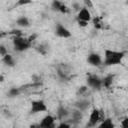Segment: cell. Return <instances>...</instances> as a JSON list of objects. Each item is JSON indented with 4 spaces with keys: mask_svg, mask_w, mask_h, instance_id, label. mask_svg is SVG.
Listing matches in <instances>:
<instances>
[{
    "mask_svg": "<svg viewBox=\"0 0 128 128\" xmlns=\"http://www.w3.org/2000/svg\"><path fill=\"white\" fill-rule=\"evenodd\" d=\"M125 55H126L125 51H116V50H112V49H105L103 64L105 66H114V65L121 64Z\"/></svg>",
    "mask_w": 128,
    "mask_h": 128,
    "instance_id": "1",
    "label": "cell"
},
{
    "mask_svg": "<svg viewBox=\"0 0 128 128\" xmlns=\"http://www.w3.org/2000/svg\"><path fill=\"white\" fill-rule=\"evenodd\" d=\"M12 42H13L14 50L17 52H24V51L28 50L29 48H31V46H32V42L28 38L23 37L22 35L14 36Z\"/></svg>",
    "mask_w": 128,
    "mask_h": 128,
    "instance_id": "2",
    "label": "cell"
},
{
    "mask_svg": "<svg viewBox=\"0 0 128 128\" xmlns=\"http://www.w3.org/2000/svg\"><path fill=\"white\" fill-rule=\"evenodd\" d=\"M48 107L45 103L44 100L42 99H37V100H32L31 101V107H30V111L29 114H38V113H43V112H47Z\"/></svg>",
    "mask_w": 128,
    "mask_h": 128,
    "instance_id": "3",
    "label": "cell"
},
{
    "mask_svg": "<svg viewBox=\"0 0 128 128\" xmlns=\"http://www.w3.org/2000/svg\"><path fill=\"white\" fill-rule=\"evenodd\" d=\"M87 85L88 87L95 89V90H101V88L103 87L102 85V79L99 78L96 75H90L87 78Z\"/></svg>",
    "mask_w": 128,
    "mask_h": 128,
    "instance_id": "4",
    "label": "cell"
},
{
    "mask_svg": "<svg viewBox=\"0 0 128 128\" xmlns=\"http://www.w3.org/2000/svg\"><path fill=\"white\" fill-rule=\"evenodd\" d=\"M101 112H102L101 110L94 108V109L91 111L90 115H89V119H88L89 124H87V125L95 126L96 124H98L99 121H102L103 119H102V113H101Z\"/></svg>",
    "mask_w": 128,
    "mask_h": 128,
    "instance_id": "5",
    "label": "cell"
},
{
    "mask_svg": "<svg viewBox=\"0 0 128 128\" xmlns=\"http://www.w3.org/2000/svg\"><path fill=\"white\" fill-rule=\"evenodd\" d=\"M55 35L60 38H70L72 36V33L61 23H57L55 26Z\"/></svg>",
    "mask_w": 128,
    "mask_h": 128,
    "instance_id": "6",
    "label": "cell"
},
{
    "mask_svg": "<svg viewBox=\"0 0 128 128\" xmlns=\"http://www.w3.org/2000/svg\"><path fill=\"white\" fill-rule=\"evenodd\" d=\"M87 62H88V64H90L92 66H96V67L100 66L103 63L101 56L98 53H96V52H91V53L88 54V56H87Z\"/></svg>",
    "mask_w": 128,
    "mask_h": 128,
    "instance_id": "7",
    "label": "cell"
},
{
    "mask_svg": "<svg viewBox=\"0 0 128 128\" xmlns=\"http://www.w3.org/2000/svg\"><path fill=\"white\" fill-rule=\"evenodd\" d=\"M39 127H43V128H53L55 127V117L50 115V114H47L45 115L41 122L39 123L38 125Z\"/></svg>",
    "mask_w": 128,
    "mask_h": 128,
    "instance_id": "8",
    "label": "cell"
},
{
    "mask_svg": "<svg viewBox=\"0 0 128 128\" xmlns=\"http://www.w3.org/2000/svg\"><path fill=\"white\" fill-rule=\"evenodd\" d=\"M76 20H83V21H86V22H90L92 20V16H91V13H90L89 9L87 7L81 8L78 11Z\"/></svg>",
    "mask_w": 128,
    "mask_h": 128,
    "instance_id": "9",
    "label": "cell"
},
{
    "mask_svg": "<svg viewBox=\"0 0 128 128\" xmlns=\"http://www.w3.org/2000/svg\"><path fill=\"white\" fill-rule=\"evenodd\" d=\"M50 8L52 11H55V12H60L63 14L67 13V7L60 0H52Z\"/></svg>",
    "mask_w": 128,
    "mask_h": 128,
    "instance_id": "10",
    "label": "cell"
},
{
    "mask_svg": "<svg viewBox=\"0 0 128 128\" xmlns=\"http://www.w3.org/2000/svg\"><path fill=\"white\" fill-rule=\"evenodd\" d=\"M69 115H70V112L68 111V109L65 106H63L62 104H60L57 107V109H56V117H57L58 120H60V121L61 120H64Z\"/></svg>",
    "mask_w": 128,
    "mask_h": 128,
    "instance_id": "11",
    "label": "cell"
},
{
    "mask_svg": "<svg viewBox=\"0 0 128 128\" xmlns=\"http://www.w3.org/2000/svg\"><path fill=\"white\" fill-rule=\"evenodd\" d=\"M74 106H75V108H77V109H79L80 111L84 112V111H86V110L89 108L90 102H89V100H87V99H79V100H77V101L74 103Z\"/></svg>",
    "mask_w": 128,
    "mask_h": 128,
    "instance_id": "12",
    "label": "cell"
},
{
    "mask_svg": "<svg viewBox=\"0 0 128 128\" xmlns=\"http://www.w3.org/2000/svg\"><path fill=\"white\" fill-rule=\"evenodd\" d=\"M16 25L21 28H28V27H30L31 23H30V20L28 19V17L22 15L16 19Z\"/></svg>",
    "mask_w": 128,
    "mask_h": 128,
    "instance_id": "13",
    "label": "cell"
},
{
    "mask_svg": "<svg viewBox=\"0 0 128 128\" xmlns=\"http://www.w3.org/2000/svg\"><path fill=\"white\" fill-rule=\"evenodd\" d=\"M70 115H71V121L74 123H78L83 119V112L77 108H75L72 112H70Z\"/></svg>",
    "mask_w": 128,
    "mask_h": 128,
    "instance_id": "14",
    "label": "cell"
},
{
    "mask_svg": "<svg viewBox=\"0 0 128 128\" xmlns=\"http://www.w3.org/2000/svg\"><path fill=\"white\" fill-rule=\"evenodd\" d=\"M2 61H3L8 67H14V66L16 65V61H15L14 57H13L11 54H9V53L2 57Z\"/></svg>",
    "mask_w": 128,
    "mask_h": 128,
    "instance_id": "15",
    "label": "cell"
},
{
    "mask_svg": "<svg viewBox=\"0 0 128 128\" xmlns=\"http://www.w3.org/2000/svg\"><path fill=\"white\" fill-rule=\"evenodd\" d=\"M113 80H114V75L113 74H109V75L105 76L102 79V85H103V87H105V88L111 87L112 84H113Z\"/></svg>",
    "mask_w": 128,
    "mask_h": 128,
    "instance_id": "16",
    "label": "cell"
},
{
    "mask_svg": "<svg viewBox=\"0 0 128 128\" xmlns=\"http://www.w3.org/2000/svg\"><path fill=\"white\" fill-rule=\"evenodd\" d=\"M115 125H114V123H113V121H112V119L111 118H104L102 121H101V123L99 124V127H101V128H113Z\"/></svg>",
    "mask_w": 128,
    "mask_h": 128,
    "instance_id": "17",
    "label": "cell"
},
{
    "mask_svg": "<svg viewBox=\"0 0 128 128\" xmlns=\"http://www.w3.org/2000/svg\"><path fill=\"white\" fill-rule=\"evenodd\" d=\"M35 49H36V51H37L39 54H41V55H43V56H45V55L47 54V52H48V46H47L46 44H44V43L38 44V45L35 47Z\"/></svg>",
    "mask_w": 128,
    "mask_h": 128,
    "instance_id": "18",
    "label": "cell"
},
{
    "mask_svg": "<svg viewBox=\"0 0 128 128\" xmlns=\"http://www.w3.org/2000/svg\"><path fill=\"white\" fill-rule=\"evenodd\" d=\"M19 95H20V89L17 87H11L7 91V96L9 98H15V97H18Z\"/></svg>",
    "mask_w": 128,
    "mask_h": 128,
    "instance_id": "19",
    "label": "cell"
},
{
    "mask_svg": "<svg viewBox=\"0 0 128 128\" xmlns=\"http://www.w3.org/2000/svg\"><path fill=\"white\" fill-rule=\"evenodd\" d=\"M56 72H57L58 77H59L61 80L67 81V80L69 79V73H68V72H66V71H64V70H63V69H61L60 67H58V68L56 69Z\"/></svg>",
    "mask_w": 128,
    "mask_h": 128,
    "instance_id": "20",
    "label": "cell"
},
{
    "mask_svg": "<svg viewBox=\"0 0 128 128\" xmlns=\"http://www.w3.org/2000/svg\"><path fill=\"white\" fill-rule=\"evenodd\" d=\"M92 22H93V26L96 30H100L102 29V21H101V17L99 16H95L93 19H92Z\"/></svg>",
    "mask_w": 128,
    "mask_h": 128,
    "instance_id": "21",
    "label": "cell"
},
{
    "mask_svg": "<svg viewBox=\"0 0 128 128\" xmlns=\"http://www.w3.org/2000/svg\"><path fill=\"white\" fill-rule=\"evenodd\" d=\"M32 3H33V0H17L15 5L16 6H26V5H29Z\"/></svg>",
    "mask_w": 128,
    "mask_h": 128,
    "instance_id": "22",
    "label": "cell"
},
{
    "mask_svg": "<svg viewBox=\"0 0 128 128\" xmlns=\"http://www.w3.org/2000/svg\"><path fill=\"white\" fill-rule=\"evenodd\" d=\"M71 126V123L67 122V120H61V123L57 126L58 128H69Z\"/></svg>",
    "mask_w": 128,
    "mask_h": 128,
    "instance_id": "23",
    "label": "cell"
},
{
    "mask_svg": "<svg viewBox=\"0 0 128 128\" xmlns=\"http://www.w3.org/2000/svg\"><path fill=\"white\" fill-rule=\"evenodd\" d=\"M6 54H8V50H7V48L5 47V45L1 44V45H0V55H1V57L5 56Z\"/></svg>",
    "mask_w": 128,
    "mask_h": 128,
    "instance_id": "24",
    "label": "cell"
},
{
    "mask_svg": "<svg viewBox=\"0 0 128 128\" xmlns=\"http://www.w3.org/2000/svg\"><path fill=\"white\" fill-rule=\"evenodd\" d=\"M83 3H84V5H85V7H87L88 9L93 8V3H92V0H83Z\"/></svg>",
    "mask_w": 128,
    "mask_h": 128,
    "instance_id": "25",
    "label": "cell"
},
{
    "mask_svg": "<svg viewBox=\"0 0 128 128\" xmlns=\"http://www.w3.org/2000/svg\"><path fill=\"white\" fill-rule=\"evenodd\" d=\"M87 90H88V86H81V87H79V89H78V93H79L80 95H83L85 92H87Z\"/></svg>",
    "mask_w": 128,
    "mask_h": 128,
    "instance_id": "26",
    "label": "cell"
},
{
    "mask_svg": "<svg viewBox=\"0 0 128 128\" xmlns=\"http://www.w3.org/2000/svg\"><path fill=\"white\" fill-rule=\"evenodd\" d=\"M121 126L123 128H128V117H124L121 121Z\"/></svg>",
    "mask_w": 128,
    "mask_h": 128,
    "instance_id": "27",
    "label": "cell"
},
{
    "mask_svg": "<svg viewBox=\"0 0 128 128\" xmlns=\"http://www.w3.org/2000/svg\"><path fill=\"white\" fill-rule=\"evenodd\" d=\"M9 33H10V34H14L15 36H20V35H22V32H21V30H19V29H13V30H11Z\"/></svg>",
    "mask_w": 128,
    "mask_h": 128,
    "instance_id": "28",
    "label": "cell"
},
{
    "mask_svg": "<svg viewBox=\"0 0 128 128\" xmlns=\"http://www.w3.org/2000/svg\"><path fill=\"white\" fill-rule=\"evenodd\" d=\"M72 8H73L74 10H76V11H79V10L81 9L80 3H78V2H74V3L72 4Z\"/></svg>",
    "mask_w": 128,
    "mask_h": 128,
    "instance_id": "29",
    "label": "cell"
},
{
    "mask_svg": "<svg viewBox=\"0 0 128 128\" xmlns=\"http://www.w3.org/2000/svg\"><path fill=\"white\" fill-rule=\"evenodd\" d=\"M77 23H78V25H79L80 27H86V26L88 25V22L83 21V20H77Z\"/></svg>",
    "mask_w": 128,
    "mask_h": 128,
    "instance_id": "30",
    "label": "cell"
},
{
    "mask_svg": "<svg viewBox=\"0 0 128 128\" xmlns=\"http://www.w3.org/2000/svg\"><path fill=\"white\" fill-rule=\"evenodd\" d=\"M37 37H38V34H35V33H34V34H32L31 36H29V37H28V39H29L31 42H33L34 40H36V38H37Z\"/></svg>",
    "mask_w": 128,
    "mask_h": 128,
    "instance_id": "31",
    "label": "cell"
},
{
    "mask_svg": "<svg viewBox=\"0 0 128 128\" xmlns=\"http://www.w3.org/2000/svg\"><path fill=\"white\" fill-rule=\"evenodd\" d=\"M126 4H127V5H128V0H127V1H126Z\"/></svg>",
    "mask_w": 128,
    "mask_h": 128,
    "instance_id": "32",
    "label": "cell"
},
{
    "mask_svg": "<svg viewBox=\"0 0 128 128\" xmlns=\"http://www.w3.org/2000/svg\"><path fill=\"white\" fill-rule=\"evenodd\" d=\"M127 111H128V108H127Z\"/></svg>",
    "mask_w": 128,
    "mask_h": 128,
    "instance_id": "33",
    "label": "cell"
}]
</instances>
